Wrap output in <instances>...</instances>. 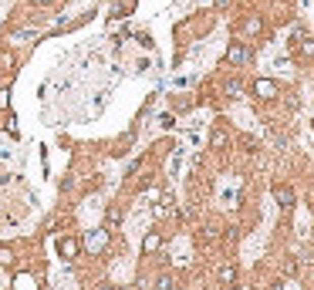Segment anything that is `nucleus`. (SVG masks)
Returning <instances> with one entry per match:
<instances>
[{
  "label": "nucleus",
  "instance_id": "nucleus-1",
  "mask_svg": "<svg viewBox=\"0 0 314 290\" xmlns=\"http://www.w3.org/2000/svg\"><path fill=\"white\" fill-rule=\"evenodd\" d=\"M105 246H108V226H105V230H91V233L85 236V240H81V250H88V253H102Z\"/></svg>",
  "mask_w": 314,
  "mask_h": 290
},
{
  "label": "nucleus",
  "instance_id": "nucleus-2",
  "mask_svg": "<svg viewBox=\"0 0 314 290\" xmlns=\"http://www.w3.org/2000/svg\"><path fill=\"white\" fill-rule=\"evenodd\" d=\"M78 250H81V240H78V236H61V240H57V256H61V260H75Z\"/></svg>",
  "mask_w": 314,
  "mask_h": 290
},
{
  "label": "nucleus",
  "instance_id": "nucleus-3",
  "mask_svg": "<svg viewBox=\"0 0 314 290\" xmlns=\"http://www.w3.org/2000/svg\"><path fill=\"white\" fill-rule=\"evenodd\" d=\"M250 61V47L247 44H230L227 47V65H247Z\"/></svg>",
  "mask_w": 314,
  "mask_h": 290
},
{
  "label": "nucleus",
  "instance_id": "nucleus-4",
  "mask_svg": "<svg viewBox=\"0 0 314 290\" xmlns=\"http://www.w3.org/2000/svg\"><path fill=\"white\" fill-rule=\"evenodd\" d=\"M254 94L264 98V102H270V98H277V84L270 81V78H257V81H254Z\"/></svg>",
  "mask_w": 314,
  "mask_h": 290
},
{
  "label": "nucleus",
  "instance_id": "nucleus-5",
  "mask_svg": "<svg viewBox=\"0 0 314 290\" xmlns=\"http://www.w3.org/2000/svg\"><path fill=\"white\" fill-rule=\"evenodd\" d=\"M274 199L280 203L284 209L294 206V189H287V186H274Z\"/></svg>",
  "mask_w": 314,
  "mask_h": 290
},
{
  "label": "nucleus",
  "instance_id": "nucleus-6",
  "mask_svg": "<svg viewBox=\"0 0 314 290\" xmlns=\"http://www.w3.org/2000/svg\"><path fill=\"white\" fill-rule=\"evenodd\" d=\"M240 30H243L247 38H254V34H260V30H264V20H260L257 14H250V17L243 20V27H240Z\"/></svg>",
  "mask_w": 314,
  "mask_h": 290
},
{
  "label": "nucleus",
  "instance_id": "nucleus-7",
  "mask_svg": "<svg viewBox=\"0 0 314 290\" xmlns=\"http://www.w3.org/2000/svg\"><path fill=\"white\" fill-rule=\"evenodd\" d=\"M155 250H162V236H159V233H145V240H142V253L149 256V253H155Z\"/></svg>",
  "mask_w": 314,
  "mask_h": 290
},
{
  "label": "nucleus",
  "instance_id": "nucleus-8",
  "mask_svg": "<svg viewBox=\"0 0 314 290\" xmlns=\"http://www.w3.org/2000/svg\"><path fill=\"white\" fill-rule=\"evenodd\" d=\"M223 94H227V98H240V94H243V81H240V78H230V81L223 84Z\"/></svg>",
  "mask_w": 314,
  "mask_h": 290
},
{
  "label": "nucleus",
  "instance_id": "nucleus-9",
  "mask_svg": "<svg viewBox=\"0 0 314 290\" xmlns=\"http://www.w3.org/2000/svg\"><path fill=\"white\" fill-rule=\"evenodd\" d=\"M118 223H122V209H118V206H108V209H105V226H108V230H115Z\"/></svg>",
  "mask_w": 314,
  "mask_h": 290
},
{
  "label": "nucleus",
  "instance_id": "nucleus-10",
  "mask_svg": "<svg viewBox=\"0 0 314 290\" xmlns=\"http://www.w3.org/2000/svg\"><path fill=\"white\" fill-rule=\"evenodd\" d=\"M294 38H297V51H301V54H304V57H311V54H314V41H311V38H304L301 30H297Z\"/></svg>",
  "mask_w": 314,
  "mask_h": 290
},
{
  "label": "nucleus",
  "instance_id": "nucleus-11",
  "mask_svg": "<svg viewBox=\"0 0 314 290\" xmlns=\"http://www.w3.org/2000/svg\"><path fill=\"white\" fill-rule=\"evenodd\" d=\"M219 280H223V283L230 287V283L237 280V267H233V263H227V267H219Z\"/></svg>",
  "mask_w": 314,
  "mask_h": 290
},
{
  "label": "nucleus",
  "instance_id": "nucleus-12",
  "mask_svg": "<svg viewBox=\"0 0 314 290\" xmlns=\"http://www.w3.org/2000/svg\"><path fill=\"white\" fill-rule=\"evenodd\" d=\"M227 142H230V139H227V132H219V128L209 135V145H213V149H227Z\"/></svg>",
  "mask_w": 314,
  "mask_h": 290
},
{
  "label": "nucleus",
  "instance_id": "nucleus-13",
  "mask_svg": "<svg viewBox=\"0 0 314 290\" xmlns=\"http://www.w3.org/2000/svg\"><path fill=\"white\" fill-rule=\"evenodd\" d=\"M169 213H172V196L166 192V196L159 199V206H155V216H169Z\"/></svg>",
  "mask_w": 314,
  "mask_h": 290
},
{
  "label": "nucleus",
  "instance_id": "nucleus-14",
  "mask_svg": "<svg viewBox=\"0 0 314 290\" xmlns=\"http://www.w3.org/2000/svg\"><path fill=\"white\" fill-rule=\"evenodd\" d=\"M155 290H172V273H159L155 277Z\"/></svg>",
  "mask_w": 314,
  "mask_h": 290
},
{
  "label": "nucleus",
  "instance_id": "nucleus-15",
  "mask_svg": "<svg viewBox=\"0 0 314 290\" xmlns=\"http://www.w3.org/2000/svg\"><path fill=\"white\" fill-rule=\"evenodd\" d=\"M14 263V250L10 246H0V267H10Z\"/></svg>",
  "mask_w": 314,
  "mask_h": 290
},
{
  "label": "nucleus",
  "instance_id": "nucleus-16",
  "mask_svg": "<svg viewBox=\"0 0 314 290\" xmlns=\"http://www.w3.org/2000/svg\"><path fill=\"white\" fill-rule=\"evenodd\" d=\"M14 287H17V290H34V280H30V277H17Z\"/></svg>",
  "mask_w": 314,
  "mask_h": 290
},
{
  "label": "nucleus",
  "instance_id": "nucleus-17",
  "mask_svg": "<svg viewBox=\"0 0 314 290\" xmlns=\"http://www.w3.org/2000/svg\"><path fill=\"white\" fill-rule=\"evenodd\" d=\"M284 273H287V277H294V273H297V263H294V260H287V267H284Z\"/></svg>",
  "mask_w": 314,
  "mask_h": 290
},
{
  "label": "nucleus",
  "instance_id": "nucleus-18",
  "mask_svg": "<svg viewBox=\"0 0 314 290\" xmlns=\"http://www.w3.org/2000/svg\"><path fill=\"white\" fill-rule=\"evenodd\" d=\"M34 7H48V4H54V0H30Z\"/></svg>",
  "mask_w": 314,
  "mask_h": 290
},
{
  "label": "nucleus",
  "instance_id": "nucleus-19",
  "mask_svg": "<svg viewBox=\"0 0 314 290\" xmlns=\"http://www.w3.org/2000/svg\"><path fill=\"white\" fill-rule=\"evenodd\" d=\"M95 290H115V287H112V283H98Z\"/></svg>",
  "mask_w": 314,
  "mask_h": 290
},
{
  "label": "nucleus",
  "instance_id": "nucleus-20",
  "mask_svg": "<svg viewBox=\"0 0 314 290\" xmlns=\"http://www.w3.org/2000/svg\"><path fill=\"white\" fill-rule=\"evenodd\" d=\"M227 4H230V0H216V7H227Z\"/></svg>",
  "mask_w": 314,
  "mask_h": 290
}]
</instances>
